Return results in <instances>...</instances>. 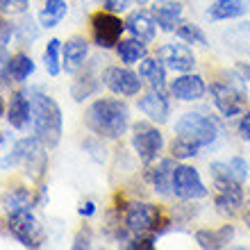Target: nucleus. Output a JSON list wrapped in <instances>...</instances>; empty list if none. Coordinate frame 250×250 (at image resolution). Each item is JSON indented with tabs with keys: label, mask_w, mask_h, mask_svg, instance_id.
Listing matches in <instances>:
<instances>
[{
	"label": "nucleus",
	"mask_w": 250,
	"mask_h": 250,
	"mask_svg": "<svg viewBox=\"0 0 250 250\" xmlns=\"http://www.w3.org/2000/svg\"><path fill=\"white\" fill-rule=\"evenodd\" d=\"M5 116V100H2V96H0V119Z\"/></svg>",
	"instance_id": "obj_42"
},
{
	"label": "nucleus",
	"mask_w": 250,
	"mask_h": 250,
	"mask_svg": "<svg viewBox=\"0 0 250 250\" xmlns=\"http://www.w3.org/2000/svg\"><path fill=\"white\" fill-rule=\"evenodd\" d=\"M14 32H16V37H19L23 43H27V41H34L37 37H39V30L34 27L32 16H27V14H23V21H21L19 25H14Z\"/></svg>",
	"instance_id": "obj_32"
},
{
	"label": "nucleus",
	"mask_w": 250,
	"mask_h": 250,
	"mask_svg": "<svg viewBox=\"0 0 250 250\" xmlns=\"http://www.w3.org/2000/svg\"><path fill=\"white\" fill-rule=\"evenodd\" d=\"M100 2H103V7H105L107 12L121 14V12H127L134 0H100Z\"/></svg>",
	"instance_id": "obj_35"
},
{
	"label": "nucleus",
	"mask_w": 250,
	"mask_h": 250,
	"mask_svg": "<svg viewBox=\"0 0 250 250\" xmlns=\"http://www.w3.org/2000/svg\"><path fill=\"white\" fill-rule=\"evenodd\" d=\"M137 2H139V5H150L152 0H137Z\"/></svg>",
	"instance_id": "obj_43"
},
{
	"label": "nucleus",
	"mask_w": 250,
	"mask_h": 250,
	"mask_svg": "<svg viewBox=\"0 0 250 250\" xmlns=\"http://www.w3.org/2000/svg\"><path fill=\"white\" fill-rule=\"evenodd\" d=\"M175 37L180 41H185L189 46H198V48H207L209 41H207V34L203 32V27L196 25V23H180L178 30H175Z\"/></svg>",
	"instance_id": "obj_29"
},
{
	"label": "nucleus",
	"mask_w": 250,
	"mask_h": 250,
	"mask_svg": "<svg viewBox=\"0 0 250 250\" xmlns=\"http://www.w3.org/2000/svg\"><path fill=\"white\" fill-rule=\"evenodd\" d=\"M103 82L114 96L121 98H134L144 89V78L137 71H132L130 66H109L103 73Z\"/></svg>",
	"instance_id": "obj_9"
},
{
	"label": "nucleus",
	"mask_w": 250,
	"mask_h": 250,
	"mask_svg": "<svg viewBox=\"0 0 250 250\" xmlns=\"http://www.w3.org/2000/svg\"><path fill=\"white\" fill-rule=\"evenodd\" d=\"M30 12V0H0V14L5 16H23Z\"/></svg>",
	"instance_id": "obj_34"
},
{
	"label": "nucleus",
	"mask_w": 250,
	"mask_h": 250,
	"mask_svg": "<svg viewBox=\"0 0 250 250\" xmlns=\"http://www.w3.org/2000/svg\"><path fill=\"white\" fill-rule=\"evenodd\" d=\"M98 89H100L98 78H96L91 71H84V73H80L78 80L73 82L71 93H73V98H75V103H84L86 98L96 96V93H98Z\"/></svg>",
	"instance_id": "obj_27"
},
{
	"label": "nucleus",
	"mask_w": 250,
	"mask_h": 250,
	"mask_svg": "<svg viewBox=\"0 0 250 250\" xmlns=\"http://www.w3.org/2000/svg\"><path fill=\"white\" fill-rule=\"evenodd\" d=\"M211 185H214V207L218 214L232 216L244 207V185L230 175L228 162H211L209 164Z\"/></svg>",
	"instance_id": "obj_4"
},
{
	"label": "nucleus",
	"mask_w": 250,
	"mask_h": 250,
	"mask_svg": "<svg viewBox=\"0 0 250 250\" xmlns=\"http://www.w3.org/2000/svg\"><path fill=\"white\" fill-rule=\"evenodd\" d=\"M193 239H196L198 248L221 250V248L232 244V239H234V228H232V225H223V228H218V230H198L196 234H193Z\"/></svg>",
	"instance_id": "obj_21"
},
{
	"label": "nucleus",
	"mask_w": 250,
	"mask_h": 250,
	"mask_svg": "<svg viewBox=\"0 0 250 250\" xmlns=\"http://www.w3.org/2000/svg\"><path fill=\"white\" fill-rule=\"evenodd\" d=\"M62 48H64V43H62L60 39H50L46 50H43V66H46V71L50 78H57V75L64 71V68H62Z\"/></svg>",
	"instance_id": "obj_28"
},
{
	"label": "nucleus",
	"mask_w": 250,
	"mask_h": 250,
	"mask_svg": "<svg viewBox=\"0 0 250 250\" xmlns=\"http://www.w3.org/2000/svg\"><path fill=\"white\" fill-rule=\"evenodd\" d=\"M150 12L157 21V27L162 32H175L178 25L182 23L185 5L180 0H152Z\"/></svg>",
	"instance_id": "obj_17"
},
{
	"label": "nucleus",
	"mask_w": 250,
	"mask_h": 250,
	"mask_svg": "<svg viewBox=\"0 0 250 250\" xmlns=\"http://www.w3.org/2000/svg\"><path fill=\"white\" fill-rule=\"evenodd\" d=\"M32 98V134L39 139L46 148H55L60 144L62 132H64V116H62V107L53 96L43 93L41 89L30 91Z\"/></svg>",
	"instance_id": "obj_2"
},
{
	"label": "nucleus",
	"mask_w": 250,
	"mask_h": 250,
	"mask_svg": "<svg viewBox=\"0 0 250 250\" xmlns=\"http://www.w3.org/2000/svg\"><path fill=\"white\" fill-rule=\"evenodd\" d=\"M225 41H228V46L239 50V53H250V21L228 30L225 32Z\"/></svg>",
	"instance_id": "obj_30"
},
{
	"label": "nucleus",
	"mask_w": 250,
	"mask_h": 250,
	"mask_svg": "<svg viewBox=\"0 0 250 250\" xmlns=\"http://www.w3.org/2000/svg\"><path fill=\"white\" fill-rule=\"evenodd\" d=\"M0 205H2V209L7 211V216H12V214H19V211L32 209L34 196L30 193V189H25V187H14V189L2 193Z\"/></svg>",
	"instance_id": "obj_22"
},
{
	"label": "nucleus",
	"mask_w": 250,
	"mask_h": 250,
	"mask_svg": "<svg viewBox=\"0 0 250 250\" xmlns=\"http://www.w3.org/2000/svg\"><path fill=\"white\" fill-rule=\"evenodd\" d=\"M123 225L130 230V234H146V232H155L157 237H162L171 225L164 218L162 209L152 203H144V200H130L123 207Z\"/></svg>",
	"instance_id": "obj_5"
},
{
	"label": "nucleus",
	"mask_w": 250,
	"mask_h": 250,
	"mask_svg": "<svg viewBox=\"0 0 250 250\" xmlns=\"http://www.w3.org/2000/svg\"><path fill=\"white\" fill-rule=\"evenodd\" d=\"M166 68L164 62L157 57H144L139 62V75L152 86V89H166Z\"/></svg>",
	"instance_id": "obj_23"
},
{
	"label": "nucleus",
	"mask_w": 250,
	"mask_h": 250,
	"mask_svg": "<svg viewBox=\"0 0 250 250\" xmlns=\"http://www.w3.org/2000/svg\"><path fill=\"white\" fill-rule=\"evenodd\" d=\"M84 123L100 139H121L130 127V107L119 98H96L86 107Z\"/></svg>",
	"instance_id": "obj_1"
},
{
	"label": "nucleus",
	"mask_w": 250,
	"mask_h": 250,
	"mask_svg": "<svg viewBox=\"0 0 250 250\" xmlns=\"http://www.w3.org/2000/svg\"><path fill=\"white\" fill-rule=\"evenodd\" d=\"M32 73H34V62L30 55L16 53L9 57V62H7V75H9L12 82L23 84V82H27V78H30Z\"/></svg>",
	"instance_id": "obj_26"
},
{
	"label": "nucleus",
	"mask_w": 250,
	"mask_h": 250,
	"mask_svg": "<svg viewBox=\"0 0 250 250\" xmlns=\"http://www.w3.org/2000/svg\"><path fill=\"white\" fill-rule=\"evenodd\" d=\"M14 25L9 23V21H5L2 16H0V48H7V43L12 41V37H14Z\"/></svg>",
	"instance_id": "obj_38"
},
{
	"label": "nucleus",
	"mask_w": 250,
	"mask_h": 250,
	"mask_svg": "<svg viewBox=\"0 0 250 250\" xmlns=\"http://www.w3.org/2000/svg\"><path fill=\"white\" fill-rule=\"evenodd\" d=\"M73 250H82V248H91V230L89 228H82L78 232V237L73 239Z\"/></svg>",
	"instance_id": "obj_36"
},
{
	"label": "nucleus",
	"mask_w": 250,
	"mask_h": 250,
	"mask_svg": "<svg viewBox=\"0 0 250 250\" xmlns=\"http://www.w3.org/2000/svg\"><path fill=\"white\" fill-rule=\"evenodd\" d=\"M237 71L244 75L246 82H248V86H250V64H246V62H239V64H237Z\"/></svg>",
	"instance_id": "obj_40"
},
{
	"label": "nucleus",
	"mask_w": 250,
	"mask_h": 250,
	"mask_svg": "<svg viewBox=\"0 0 250 250\" xmlns=\"http://www.w3.org/2000/svg\"><path fill=\"white\" fill-rule=\"evenodd\" d=\"M168 93H171L175 100L180 103H196V100H203L205 93H207V82H205L203 75L198 73H180L178 78L168 84Z\"/></svg>",
	"instance_id": "obj_13"
},
{
	"label": "nucleus",
	"mask_w": 250,
	"mask_h": 250,
	"mask_svg": "<svg viewBox=\"0 0 250 250\" xmlns=\"http://www.w3.org/2000/svg\"><path fill=\"white\" fill-rule=\"evenodd\" d=\"M0 144H5V137H2V132H0Z\"/></svg>",
	"instance_id": "obj_44"
},
{
	"label": "nucleus",
	"mask_w": 250,
	"mask_h": 250,
	"mask_svg": "<svg viewBox=\"0 0 250 250\" xmlns=\"http://www.w3.org/2000/svg\"><path fill=\"white\" fill-rule=\"evenodd\" d=\"M157 60L164 62V66L168 71L175 73H191L196 68V55L191 50L189 43H180V41H168L164 46L157 48Z\"/></svg>",
	"instance_id": "obj_12"
},
{
	"label": "nucleus",
	"mask_w": 250,
	"mask_h": 250,
	"mask_svg": "<svg viewBox=\"0 0 250 250\" xmlns=\"http://www.w3.org/2000/svg\"><path fill=\"white\" fill-rule=\"evenodd\" d=\"M228 166H230V175L234 180H239L241 185H246V182H248V178H250V166H248V162H246L241 155H234V157H230Z\"/></svg>",
	"instance_id": "obj_33"
},
{
	"label": "nucleus",
	"mask_w": 250,
	"mask_h": 250,
	"mask_svg": "<svg viewBox=\"0 0 250 250\" xmlns=\"http://www.w3.org/2000/svg\"><path fill=\"white\" fill-rule=\"evenodd\" d=\"M237 132H239V137L244 139V141H250V107L241 114V116H239Z\"/></svg>",
	"instance_id": "obj_37"
},
{
	"label": "nucleus",
	"mask_w": 250,
	"mask_h": 250,
	"mask_svg": "<svg viewBox=\"0 0 250 250\" xmlns=\"http://www.w3.org/2000/svg\"><path fill=\"white\" fill-rule=\"evenodd\" d=\"M114 50H116V55H119L121 64H125V66H134V64H139V62L144 60V57H148V43L134 39V37H130V39H121Z\"/></svg>",
	"instance_id": "obj_24"
},
{
	"label": "nucleus",
	"mask_w": 250,
	"mask_h": 250,
	"mask_svg": "<svg viewBox=\"0 0 250 250\" xmlns=\"http://www.w3.org/2000/svg\"><path fill=\"white\" fill-rule=\"evenodd\" d=\"M207 193H209V189L205 187L198 168H193L189 164L175 166V173H173V196L180 198V200L193 203V200L207 198Z\"/></svg>",
	"instance_id": "obj_10"
},
{
	"label": "nucleus",
	"mask_w": 250,
	"mask_h": 250,
	"mask_svg": "<svg viewBox=\"0 0 250 250\" xmlns=\"http://www.w3.org/2000/svg\"><path fill=\"white\" fill-rule=\"evenodd\" d=\"M125 32L144 43H152L157 37V21L150 9H134L125 19Z\"/></svg>",
	"instance_id": "obj_15"
},
{
	"label": "nucleus",
	"mask_w": 250,
	"mask_h": 250,
	"mask_svg": "<svg viewBox=\"0 0 250 250\" xmlns=\"http://www.w3.org/2000/svg\"><path fill=\"white\" fill-rule=\"evenodd\" d=\"M175 166H178V159L175 157H164V159H157V164L148 168V180H150L152 189L155 193L159 196H173V173H175Z\"/></svg>",
	"instance_id": "obj_18"
},
{
	"label": "nucleus",
	"mask_w": 250,
	"mask_h": 250,
	"mask_svg": "<svg viewBox=\"0 0 250 250\" xmlns=\"http://www.w3.org/2000/svg\"><path fill=\"white\" fill-rule=\"evenodd\" d=\"M244 223H246V228H248V230H250V207L244 211Z\"/></svg>",
	"instance_id": "obj_41"
},
{
	"label": "nucleus",
	"mask_w": 250,
	"mask_h": 250,
	"mask_svg": "<svg viewBox=\"0 0 250 250\" xmlns=\"http://www.w3.org/2000/svg\"><path fill=\"white\" fill-rule=\"evenodd\" d=\"M130 141L134 152H137L139 162L144 166L155 164L166 146L164 134L157 127V123H152V121H137V123H132Z\"/></svg>",
	"instance_id": "obj_7"
},
{
	"label": "nucleus",
	"mask_w": 250,
	"mask_h": 250,
	"mask_svg": "<svg viewBox=\"0 0 250 250\" xmlns=\"http://www.w3.org/2000/svg\"><path fill=\"white\" fill-rule=\"evenodd\" d=\"M200 146L193 144L191 139L187 137H180V134H175V139L171 141V157H175L178 162H187V159H193L200 155Z\"/></svg>",
	"instance_id": "obj_31"
},
{
	"label": "nucleus",
	"mask_w": 250,
	"mask_h": 250,
	"mask_svg": "<svg viewBox=\"0 0 250 250\" xmlns=\"http://www.w3.org/2000/svg\"><path fill=\"white\" fill-rule=\"evenodd\" d=\"M78 211H80V216H84V218L93 216V214H96V203H93V200H86V203L80 205Z\"/></svg>",
	"instance_id": "obj_39"
},
{
	"label": "nucleus",
	"mask_w": 250,
	"mask_h": 250,
	"mask_svg": "<svg viewBox=\"0 0 250 250\" xmlns=\"http://www.w3.org/2000/svg\"><path fill=\"white\" fill-rule=\"evenodd\" d=\"M89 57V41L84 37H71L62 48V68L66 73H78Z\"/></svg>",
	"instance_id": "obj_19"
},
{
	"label": "nucleus",
	"mask_w": 250,
	"mask_h": 250,
	"mask_svg": "<svg viewBox=\"0 0 250 250\" xmlns=\"http://www.w3.org/2000/svg\"><path fill=\"white\" fill-rule=\"evenodd\" d=\"M125 34V21H121V16H116L114 12H96L91 16V37L93 43L103 50H112L116 48Z\"/></svg>",
	"instance_id": "obj_8"
},
{
	"label": "nucleus",
	"mask_w": 250,
	"mask_h": 250,
	"mask_svg": "<svg viewBox=\"0 0 250 250\" xmlns=\"http://www.w3.org/2000/svg\"><path fill=\"white\" fill-rule=\"evenodd\" d=\"M248 12H250V0H216L214 5H209L205 16L214 21V23H218V21L241 19Z\"/></svg>",
	"instance_id": "obj_20"
},
{
	"label": "nucleus",
	"mask_w": 250,
	"mask_h": 250,
	"mask_svg": "<svg viewBox=\"0 0 250 250\" xmlns=\"http://www.w3.org/2000/svg\"><path fill=\"white\" fill-rule=\"evenodd\" d=\"M175 134L191 139L200 148H209L223 134V125L216 116H209L205 112H185L175 121Z\"/></svg>",
	"instance_id": "obj_6"
},
{
	"label": "nucleus",
	"mask_w": 250,
	"mask_h": 250,
	"mask_svg": "<svg viewBox=\"0 0 250 250\" xmlns=\"http://www.w3.org/2000/svg\"><path fill=\"white\" fill-rule=\"evenodd\" d=\"M137 107L144 116H148V121H152L157 125H164L168 121V116H171V100L164 93V89H152L150 86L137 100Z\"/></svg>",
	"instance_id": "obj_14"
},
{
	"label": "nucleus",
	"mask_w": 250,
	"mask_h": 250,
	"mask_svg": "<svg viewBox=\"0 0 250 250\" xmlns=\"http://www.w3.org/2000/svg\"><path fill=\"white\" fill-rule=\"evenodd\" d=\"M230 75L232 80H214L207 86L211 103L223 119H237L248 109V82L237 68Z\"/></svg>",
	"instance_id": "obj_3"
},
{
	"label": "nucleus",
	"mask_w": 250,
	"mask_h": 250,
	"mask_svg": "<svg viewBox=\"0 0 250 250\" xmlns=\"http://www.w3.org/2000/svg\"><path fill=\"white\" fill-rule=\"evenodd\" d=\"M7 123L14 130H27L32 123V98L27 89H19L12 93V100L7 105Z\"/></svg>",
	"instance_id": "obj_16"
},
{
	"label": "nucleus",
	"mask_w": 250,
	"mask_h": 250,
	"mask_svg": "<svg viewBox=\"0 0 250 250\" xmlns=\"http://www.w3.org/2000/svg\"><path fill=\"white\" fill-rule=\"evenodd\" d=\"M68 14V0H43V9L39 12L41 27H57Z\"/></svg>",
	"instance_id": "obj_25"
},
{
	"label": "nucleus",
	"mask_w": 250,
	"mask_h": 250,
	"mask_svg": "<svg viewBox=\"0 0 250 250\" xmlns=\"http://www.w3.org/2000/svg\"><path fill=\"white\" fill-rule=\"evenodd\" d=\"M7 230L23 248H41V225L32 209L7 216Z\"/></svg>",
	"instance_id": "obj_11"
}]
</instances>
